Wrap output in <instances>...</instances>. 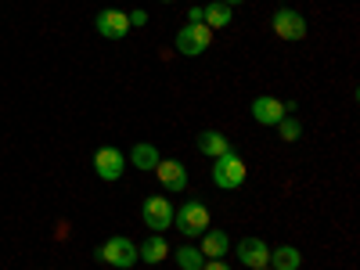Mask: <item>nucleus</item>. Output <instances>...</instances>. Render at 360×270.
<instances>
[{"label": "nucleus", "mask_w": 360, "mask_h": 270, "mask_svg": "<svg viewBox=\"0 0 360 270\" xmlns=\"http://www.w3.org/2000/svg\"><path fill=\"white\" fill-rule=\"evenodd\" d=\"M209 44H213V29H209L205 22H184V25L176 29V37H173V47L184 54V58L205 54Z\"/></svg>", "instance_id": "nucleus-1"}, {"label": "nucleus", "mask_w": 360, "mask_h": 270, "mask_svg": "<svg viewBox=\"0 0 360 270\" xmlns=\"http://www.w3.org/2000/svg\"><path fill=\"white\" fill-rule=\"evenodd\" d=\"M209 224H213V217H209V209L202 202H184L180 209H173V227L184 238H202Z\"/></svg>", "instance_id": "nucleus-2"}, {"label": "nucleus", "mask_w": 360, "mask_h": 270, "mask_svg": "<svg viewBox=\"0 0 360 270\" xmlns=\"http://www.w3.org/2000/svg\"><path fill=\"white\" fill-rule=\"evenodd\" d=\"M245 173H249L245 159H242V155H234V152H227V155H217V159H213V184H217V188H224V191L242 188V184H245Z\"/></svg>", "instance_id": "nucleus-3"}, {"label": "nucleus", "mask_w": 360, "mask_h": 270, "mask_svg": "<svg viewBox=\"0 0 360 270\" xmlns=\"http://www.w3.org/2000/svg\"><path fill=\"white\" fill-rule=\"evenodd\" d=\"M141 220H144V227L152 231V234H166V231L173 227V205H169V198H166V195L144 198V205H141Z\"/></svg>", "instance_id": "nucleus-4"}, {"label": "nucleus", "mask_w": 360, "mask_h": 270, "mask_svg": "<svg viewBox=\"0 0 360 270\" xmlns=\"http://www.w3.org/2000/svg\"><path fill=\"white\" fill-rule=\"evenodd\" d=\"M98 259L108 263V266H115V270H130L137 263V245L130 242V238L115 234V238H108V242L98 249Z\"/></svg>", "instance_id": "nucleus-5"}, {"label": "nucleus", "mask_w": 360, "mask_h": 270, "mask_svg": "<svg viewBox=\"0 0 360 270\" xmlns=\"http://www.w3.org/2000/svg\"><path fill=\"white\" fill-rule=\"evenodd\" d=\"M94 173H98V180H105V184H115L119 176L127 173V155L119 152V148H98L94 152Z\"/></svg>", "instance_id": "nucleus-6"}, {"label": "nucleus", "mask_w": 360, "mask_h": 270, "mask_svg": "<svg viewBox=\"0 0 360 270\" xmlns=\"http://www.w3.org/2000/svg\"><path fill=\"white\" fill-rule=\"evenodd\" d=\"M270 29H274V37H281V40H303L310 25L295 8H278L274 18H270Z\"/></svg>", "instance_id": "nucleus-7"}, {"label": "nucleus", "mask_w": 360, "mask_h": 270, "mask_svg": "<svg viewBox=\"0 0 360 270\" xmlns=\"http://www.w3.org/2000/svg\"><path fill=\"white\" fill-rule=\"evenodd\" d=\"M234 256H238V263L249 266V270H263L270 263V245L263 242V238H242L238 249H234Z\"/></svg>", "instance_id": "nucleus-8"}, {"label": "nucleus", "mask_w": 360, "mask_h": 270, "mask_svg": "<svg viewBox=\"0 0 360 270\" xmlns=\"http://www.w3.org/2000/svg\"><path fill=\"white\" fill-rule=\"evenodd\" d=\"M94 29H98L105 40H123L130 33V18H127V11H119V8H105L94 18Z\"/></svg>", "instance_id": "nucleus-9"}, {"label": "nucleus", "mask_w": 360, "mask_h": 270, "mask_svg": "<svg viewBox=\"0 0 360 270\" xmlns=\"http://www.w3.org/2000/svg\"><path fill=\"white\" fill-rule=\"evenodd\" d=\"M152 173L159 176V184H162L166 191H173V195L188 191V169H184V162H176V159H159V166H155Z\"/></svg>", "instance_id": "nucleus-10"}, {"label": "nucleus", "mask_w": 360, "mask_h": 270, "mask_svg": "<svg viewBox=\"0 0 360 270\" xmlns=\"http://www.w3.org/2000/svg\"><path fill=\"white\" fill-rule=\"evenodd\" d=\"M252 119H256V123L259 127H278L281 123V119L288 115V108L278 101V98H270V94H259V98H252Z\"/></svg>", "instance_id": "nucleus-11"}, {"label": "nucleus", "mask_w": 360, "mask_h": 270, "mask_svg": "<svg viewBox=\"0 0 360 270\" xmlns=\"http://www.w3.org/2000/svg\"><path fill=\"white\" fill-rule=\"evenodd\" d=\"M198 249H202L205 259H224V256L231 252V238H227V231H220V227H209V231L202 234Z\"/></svg>", "instance_id": "nucleus-12"}, {"label": "nucleus", "mask_w": 360, "mask_h": 270, "mask_svg": "<svg viewBox=\"0 0 360 270\" xmlns=\"http://www.w3.org/2000/svg\"><path fill=\"white\" fill-rule=\"evenodd\" d=\"M195 144H198V152H202V155H209V159H217V155H227V152H234V148H231V141H227L220 130H202V134L195 137Z\"/></svg>", "instance_id": "nucleus-13"}, {"label": "nucleus", "mask_w": 360, "mask_h": 270, "mask_svg": "<svg viewBox=\"0 0 360 270\" xmlns=\"http://www.w3.org/2000/svg\"><path fill=\"white\" fill-rule=\"evenodd\" d=\"M270 270H299L303 266V252H299L295 245H278V249H270Z\"/></svg>", "instance_id": "nucleus-14"}, {"label": "nucleus", "mask_w": 360, "mask_h": 270, "mask_svg": "<svg viewBox=\"0 0 360 270\" xmlns=\"http://www.w3.org/2000/svg\"><path fill=\"white\" fill-rule=\"evenodd\" d=\"M169 252H173V249H169V242H166L162 234H152L148 242L137 245V259H144V263H162Z\"/></svg>", "instance_id": "nucleus-15"}, {"label": "nucleus", "mask_w": 360, "mask_h": 270, "mask_svg": "<svg viewBox=\"0 0 360 270\" xmlns=\"http://www.w3.org/2000/svg\"><path fill=\"white\" fill-rule=\"evenodd\" d=\"M159 159H162V155H159V148H155V144H134L127 162H130V166H137L141 173H152V169L159 166Z\"/></svg>", "instance_id": "nucleus-16"}, {"label": "nucleus", "mask_w": 360, "mask_h": 270, "mask_svg": "<svg viewBox=\"0 0 360 270\" xmlns=\"http://www.w3.org/2000/svg\"><path fill=\"white\" fill-rule=\"evenodd\" d=\"M173 259H176L180 270H202V263H205V256H202L198 245H180V249H173Z\"/></svg>", "instance_id": "nucleus-17"}, {"label": "nucleus", "mask_w": 360, "mask_h": 270, "mask_svg": "<svg viewBox=\"0 0 360 270\" xmlns=\"http://www.w3.org/2000/svg\"><path fill=\"white\" fill-rule=\"evenodd\" d=\"M202 22H205L209 29H224V25H231V8H227V4H220V0H213V4H205Z\"/></svg>", "instance_id": "nucleus-18"}, {"label": "nucleus", "mask_w": 360, "mask_h": 270, "mask_svg": "<svg viewBox=\"0 0 360 270\" xmlns=\"http://www.w3.org/2000/svg\"><path fill=\"white\" fill-rule=\"evenodd\" d=\"M278 134H281V141H299V137H303V127H299V119H292V115H285L281 119V123H278Z\"/></svg>", "instance_id": "nucleus-19"}, {"label": "nucleus", "mask_w": 360, "mask_h": 270, "mask_svg": "<svg viewBox=\"0 0 360 270\" xmlns=\"http://www.w3.org/2000/svg\"><path fill=\"white\" fill-rule=\"evenodd\" d=\"M127 18H130V29H134V25H137V29H141V25H148V11H144V8L127 11Z\"/></svg>", "instance_id": "nucleus-20"}, {"label": "nucleus", "mask_w": 360, "mask_h": 270, "mask_svg": "<svg viewBox=\"0 0 360 270\" xmlns=\"http://www.w3.org/2000/svg\"><path fill=\"white\" fill-rule=\"evenodd\" d=\"M202 270H231V266H227L224 259H205V263H202Z\"/></svg>", "instance_id": "nucleus-21"}, {"label": "nucleus", "mask_w": 360, "mask_h": 270, "mask_svg": "<svg viewBox=\"0 0 360 270\" xmlns=\"http://www.w3.org/2000/svg\"><path fill=\"white\" fill-rule=\"evenodd\" d=\"M202 15H205V8H202V4H191V11H188V22H202Z\"/></svg>", "instance_id": "nucleus-22"}, {"label": "nucleus", "mask_w": 360, "mask_h": 270, "mask_svg": "<svg viewBox=\"0 0 360 270\" xmlns=\"http://www.w3.org/2000/svg\"><path fill=\"white\" fill-rule=\"evenodd\" d=\"M220 4H227V8H234V4H242V0H220Z\"/></svg>", "instance_id": "nucleus-23"}, {"label": "nucleus", "mask_w": 360, "mask_h": 270, "mask_svg": "<svg viewBox=\"0 0 360 270\" xmlns=\"http://www.w3.org/2000/svg\"><path fill=\"white\" fill-rule=\"evenodd\" d=\"M162 4H173V0H162Z\"/></svg>", "instance_id": "nucleus-24"}, {"label": "nucleus", "mask_w": 360, "mask_h": 270, "mask_svg": "<svg viewBox=\"0 0 360 270\" xmlns=\"http://www.w3.org/2000/svg\"><path fill=\"white\" fill-rule=\"evenodd\" d=\"M263 270H270V266H263Z\"/></svg>", "instance_id": "nucleus-25"}]
</instances>
